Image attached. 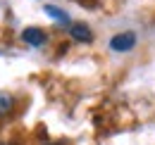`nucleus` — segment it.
<instances>
[{
  "label": "nucleus",
  "instance_id": "nucleus-1",
  "mask_svg": "<svg viewBox=\"0 0 155 145\" xmlns=\"http://www.w3.org/2000/svg\"><path fill=\"white\" fill-rule=\"evenodd\" d=\"M134 45H136V34H131V31L117 34V36L110 40V48H112L115 53H127V50H131Z\"/></svg>",
  "mask_w": 155,
  "mask_h": 145
},
{
  "label": "nucleus",
  "instance_id": "nucleus-2",
  "mask_svg": "<svg viewBox=\"0 0 155 145\" xmlns=\"http://www.w3.org/2000/svg\"><path fill=\"white\" fill-rule=\"evenodd\" d=\"M21 40H24L26 45H31V48H41V45L45 43V31H43V29H36V26H29V29L21 31Z\"/></svg>",
  "mask_w": 155,
  "mask_h": 145
},
{
  "label": "nucleus",
  "instance_id": "nucleus-3",
  "mask_svg": "<svg viewBox=\"0 0 155 145\" xmlns=\"http://www.w3.org/2000/svg\"><path fill=\"white\" fill-rule=\"evenodd\" d=\"M69 36L74 38V40H79V43H91L93 34H91V29L86 24H72L69 26Z\"/></svg>",
  "mask_w": 155,
  "mask_h": 145
},
{
  "label": "nucleus",
  "instance_id": "nucleus-4",
  "mask_svg": "<svg viewBox=\"0 0 155 145\" xmlns=\"http://www.w3.org/2000/svg\"><path fill=\"white\" fill-rule=\"evenodd\" d=\"M43 12H45L48 17H53L58 24H64V26L69 24V14H67V12H62V10L55 7V5H45V7H43Z\"/></svg>",
  "mask_w": 155,
  "mask_h": 145
},
{
  "label": "nucleus",
  "instance_id": "nucleus-5",
  "mask_svg": "<svg viewBox=\"0 0 155 145\" xmlns=\"http://www.w3.org/2000/svg\"><path fill=\"white\" fill-rule=\"evenodd\" d=\"M12 107H15V98L10 93H0V117H5Z\"/></svg>",
  "mask_w": 155,
  "mask_h": 145
},
{
  "label": "nucleus",
  "instance_id": "nucleus-6",
  "mask_svg": "<svg viewBox=\"0 0 155 145\" xmlns=\"http://www.w3.org/2000/svg\"><path fill=\"white\" fill-rule=\"evenodd\" d=\"M48 145H60V143H48Z\"/></svg>",
  "mask_w": 155,
  "mask_h": 145
}]
</instances>
